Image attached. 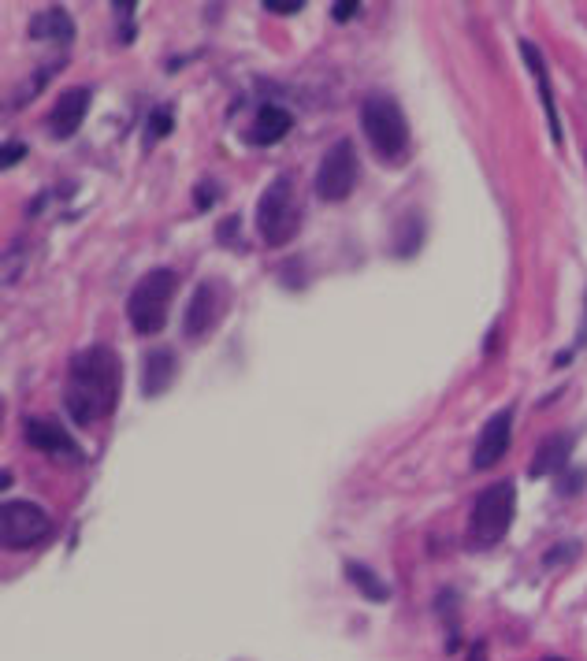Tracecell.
I'll return each instance as SVG.
<instances>
[{"mask_svg": "<svg viewBox=\"0 0 587 661\" xmlns=\"http://www.w3.org/2000/svg\"><path fill=\"white\" fill-rule=\"evenodd\" d=\"M149 130H153V138H164V134H171V112H168V108H160V112H153V116H149Z\"/></svg>", "mask_w": 587, "mask_h": 661, "instance_id": "19", "label": "cell"}, {"mask_svg": "<svg viewBox=\"0 0 587 661\" xmlns=\"http://www.w3.org/2000/svg\"><path fill=\"white\" fill-rule=\"evenodd\" d=\"M357 175H361V160H357V149H353L350 138H339L331 145L316 168V194L339 205L357 190Z\"/></svg>", "mask_w": 587, "mask_h": 661, "instance_id": "7", "label": "cell"}, {"mask_svg": "<svg viewBox=\"0 0 587 661\" xmlns=\"http://www.w3.org/2000/svg\"><path fill=\"white\" fill-rule=\"evenodd\" d=\"M353 12H361V4H357V0H342V4H331V15H335L339 23H346Z\"/></svg>", "mask_w": 587, "mask_h": 661, "instance_id": "21", "label": "cell"}, {"mask_svg": "<svg viewBox=\"0 0 587 661\" xmlns=\"http://www.w3.org/2000/svg\"><path fill=\"white\" fill-rule=\"evenodd\" d=\"M175 286H179V279H175L171 268H153L149 275L138 279V286L127 298V316H131V327L138 335H157L160 327L168 324Z\"/></svg>", "mask_w": 587, "mask_h": 661, "instance_id": "4", "label": "cell"}, {"mask_svg": "<svg viewBox=\"0 0 587 661\" xmlns=\"http://www.w3.org/2000/svg\"><path fill=\"white\" fill-rule=\"evenodd\" d=\"M569 454H573V435H565V431L547 435V439L535 446V457H532V465H528V476H532V480H539V476H554L558 468L569 465Z\"/></svg>", "mask_w": 587, "mask_h": 661, "instance_id": "14", "label": "cell"}, {"mask_svg": "<svg viewBox=\"0 0 587 661\" xmlns=\"http://www.w3.org/2000/svg\"><path fill=\"white\" fill-rule=\"evenodd\" d=\"M123 390V364L108 346H86L67 368L64 405L75 424H97L112 416Z\"/></svg>", "mask_w": 587, "mask_h": 661, "instance_id": "1", "label": "cell"}, {"mask_svg": "<svg viewBox=\"0 0 587 661\" xmlns=\"http://www.w3.org/2000/svg\"><path fill=\"white\" fill-rule=\"evenodd\" d=\"M509 439H513V409H498L480 428V439L472 450V468H495L506 457Z\"/></svg>", "mask_w": 587, "mask_h": 661, "instance_id": "9", "label": "cell"}, {"mask_svg": "<svg viewBox=\"0 0 587 661\" xmlns=\"http://www.w3.org/2000/svg\"><path fill=\"white\" fill-rule=\"evenodd\" d=\"M361 130H365L368 145L376 149L379 160L402 164L405 149H409V123H405L402 104L394 97H368L361 104Z\"/></svg>", "mask_w": 587, "mask_h": 661, "instance_id": "3", "label": "cell"}, {"mask_svg": "<svg viewBox=\"0 0 587 661\" xmlns=\"http://www.w3.org/2000/svg\"><path fill=\"white\" fill-rule=\"evenodd\" d=\"M223 309H227V286L220 279H201L194 286V294L186 301V312H183V335L190 342H201V338L209 335L212 327L223 320Z\"/></svg>", "mask_w": 587, "mask_h": 661, "instance_id": "8", "label": "cell"}, {"mask_svg": "<svg viewBox=\"0 0 587 661\" xmlns=\"http://www.w3.org/2000/svg\"><path fill=\"white\" fill-rule=\"evenodd\" d=\"M305 8V0H264V12H275V15H294Z\"/></svg>", "mask_w": 587, "mask_h": 661, "instance_id": "18", "label": "cell"}, {"mask_svg": "<svg viewBox=\"0 0 587 661\" xmlns=\"http://www.w3.org/2000/svg\"><path fill=\"white\" fill-rule=\"evenodd\" d=\"M27 153V145L23 142H8L4 145V153H0V164H4V168H12V164H19V156Z\"/></svg>", "mask_w": 587, "mask_h": 661, "instance_id": "20", "label": "cell"}, {"mask_svg": "<svg viewBox=\"0 0 587 661\" xmlns=\"http://www.w3.org/2000/svg\"><path fill=\"white\" fill-rule=\"evenodd\" d=\"M145 368H142V394L145 398H160L164 390L175 383V368H179V361H175V353L164 350V346H157V350L145 353Z\"/></svg>", "mask_w": 587, "mask_h": 661, "instance_id": "15", "label": "cell"}, {"mask_svg": "<svg viewBox=\"0 0 587 661\" xmlns=\"http://www.w3.org/2000/svg\"><path fill=\"white\" fill-rule=\"evenodd\" d=\"M30 38L38 41H75V23H71V15L67 8H41L34 19H30Z\"/></svg>", "mask_w": 587, "mask_h": 661, "instance_id": "16", "label": "cell"}, {"mask_svg": "<svg viewBox=\"0 0 587 661\" xmlns=\"http://www.w3.org/2000/svg\"><path fill=\"white\" fill-rule=\"evenodd\" d=\"M521 56L528 71H532L535 86H539V97H543V108H547V127H550V138L561 142V123H558V108H554V90H550V71H547V60H543V52L535 49L532 41H521Z\"/></svg>", "mask_w": 587, "mask_h": 661, "instance_id": "13", "label": "cell"}, {"mask_svg": "<svg viewBox=\"0 0 587 661\" xmlns=\"http://www.w3.org/2000/svg\"><path fill=\"white\" fill-rule=\"evenodd\" d=\"M346 576H350V584L361 587V591H365L372 602H387V598H391V587L379 584L376 572L365 569V565H357V561H350V565H346Z\"/></svg>", "mask_w": 587, "mask_h": 661, "instance_id": "17", "label": "cell"}, {"mask_svg": "<svg viewBox=\"0 0 587 661\" xmlns=\"http://www.w3.org/2000/svg\"><path fill=\"white\" fill-rule=\"evenodd\" d=\"M290 130H294V116H290L287 108H279V104H264L257 119L249 123L246 130V142L249 145H275L283 142Z\"/></svg>", "mask_w": 587, "mask_h": 661, "instance_id": "12", "label": "cell"}, {"mask_svg": "<svg viewBox=\"0 0 587 661\" xmlns=\"http://www.w3.org/2000/svg\"><path fill=\"white\" fill-rule=\"evenodd\" d=\"M49 535H53V520L41 506H34L27 498L4 502V509H0V543L8 550H34Z\"/></svg>", "mask_w": 587, "mask_h": 661, "instance_id": "6", "label": "cell"}, {"mask_svg": "<svg viewBox=\"0 0 587 661\" xmlns=\"http://www.w3.org/2000/svg\"><path fill=\"white\" fill-rule=\"evenodd\" d=\"M86 108H90V90L79 86V90H67L60 101L53 104V112H49V127H53L56 138H71V134H79L82 119H86Z\"/></svg>", "mask_w": 587, "mask_h": 661, "instance_id": "11", "label": "cell"}, {"mask_svg": "<svg viewBox=\"0 0 587 661\" xmlns=\"http://www.w3.org/2000/svg\"><path fill=\"white\" fill-rule=\"evenodd\" d=\"M257 231H261L264 246H287L290 238L301 231V201L294 190L290 175H275L264 186L261 201H257Z\"/></svg>", "mask_w": 587, "mask_h": 661, "instance_id": "2", "label": "cell"}, {"mask_svg": "<svg viewBox=\"0 0 587 661\" xmlns=\"http://www.w3.org/2000/svg\"><path fill=\"white\" fill-rule=\"evenodd\" d=\"M513 513H517V487L509 480L491 483V487L476 498V506H472L469 539L476 546L502 543L509 532V524H513Z\"/></svg>", "mask_w": 587, "mask_h": 661, "instance_id": "5", "label": "cell"}, {"mask_svg": "<svg viewBox=\"0 0 587 661\" xmlns=\"http://www.w3.org/2000/svg\"><path fill=\"white\" fill-rule=\"evenodd\" d=\"M209 205H216V186L201 182V186H197V208H209Z\"/></svg>", "mask_w": 587, "mask_h": 661, "instance_id": "22", "label": "cell"}, {"mask_svg": "<svg viewBox=\"0 0 587 661\" xmlns=\"http://www.w3.org/2000/svg\"><path fill=\"white\" fill-rule=\"evenodd\" d=\"M27 442L34 446V450H41V454H49L53 461H60V465H79L82 461V450L79 442L71 439L60 424H49V420H27Z\"/></svg>", "mask_w": 587, "mask_h": 661, "instance_id": "10", "label": "cell"}]
</instances>
